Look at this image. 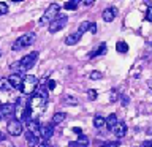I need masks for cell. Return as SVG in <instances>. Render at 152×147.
<instances>
[{
    "instance_id": "obj_11",
    "label": "cell",
    "mask_w": 152,
    "mask_h": 147,
    "mask_svg": "<svg viewBox=\"0 0 152 147\" xmlns=\"http://www.w3.org/2000/svg\"><path fill=\"white\" fill-rule=\"evenodd\" d=\"M116 14H117V9H116V8H106V9L103 11V21H104V22L114 21Z\"/></svg>"
},
{
    "instance_id": "obj_4",
    "label": "cell",
    "mask_w": 152,
    "mask_h": 147,
    "mask_svg": "<svg viewBox=\"0 0 152 147\" xmlns=\"http://www.w3.org/2000/svg\"><path fill=\"white\" fill-rule=\"evenodd\" d=\"M33 41H35V33L33 32H28V33H24L22 36H19L16 41H14L13 44V51H21L24 47L33 44Z\"/></svg>"
},
{
    "instance_id": "obj_18",
    "label": "cell",
    "mask_w": 152,
    "mask_h": 147,
    "mask_svg": "<svg viewBox=\"0 0 152 147\" xmlns=\"http://www.w3.org/2000/svg\"><path fill=\"white\" fill-rule=\"evenodd\" d=\"M106 125V119H104L102 114H97V116L94 117V127L95 128H102Z\"/></svg>"
},
{
    "instance_id": "obj_34",
    "label": "cell",
    "mask_w": 152,
    "mask_h": 147,
    "mask_svg": "<svg viewBox=\"0 0 152 147\" xmlns=\"http://www.w3.org/2000/svg\"><path fill=\"white\" fill-rule=\"evenodd\" d=\"M68 147H84V146H81L78 141H71L70 144H68Z\"/></svg>"
},
{
    "instance_id": "obj_40",
    "label": "cell",
    "mask_w": 152,
    "mask_h": 147,
    "mask_svg": "<svg viewBox=\"0 0 152 147\" xmlns=\"http://www.w3.org/2000/svg\"><path fill=\"white\" fill-rule=\"evenodd\" d=\"M3 139H5V136H3V133L0 131V141H3Z\"/></svg>"
},
{
    "instance_id": "obj_35",
    "label": "cell",
    "mask_w": 152,
    "mask_h": 147,
    "mask_svg": "<svg viewBox=\"0 0 152 147\" xmlns=\"http://www.w3.org/2000/svg\"><path fill=\"white\" fill-rule=\"evenodd\" d=\"M141 147H152V139H147L141 144Z\"/></svg>"
},
{
    "instance_id": "obj_15",
    "label": "cell",
    "mask_w": 152,
    "mask_h": 147,
    "mask_svg": "<svg viewBox=\"0 0 152 147\" xmlns=\"http://www.w3.org/2000/svg\"><path fill=\"white\" fill-rule=\"evenodd\" d=\"M117 117H116V114H109L108 116V119H106V127H108V130H114L116 128V125H117Z\"/></svg>"
},
{
    "instance_id": "obj_19",
    "label": "cell",
    "mask_w": 152,
    "mask_h": 147,
    "mask_svg": "<svg viewBox=\"0 0 152 147\" xmlns=\"http://www.w3.org/2000/svg\"><path fill=\"white\" fill-rule=\"evenodd\" d=\"M66 119V114L65 112H56L54 116H52V125H57V123H60V122H64Z\"/></svg>"
},
{
    "instance_id": "obj_39",
    "label": "cell",
    "mask_w": 152,
    "mask_h": 147,
    "mask_svg": "<svg viewBox=\"0 0 152 147\" xmlns=\"http://www.w3.org/2000/svg\"><path fill=\"white\" fill-rule=\"evenodd\" d=\"M147 87H149V90H152V79L147 81Z\"/></svg>"
},
{
    "instance_id": "obj_2",
    "label": "cell",
    "mask_w": 152,
    "mask_h": 147,
    "mask_svg": "<svg viewBox=\"0 0 152 147\" xmlns=\"http://www.w3.org/2000/svg\"><path fill=\"white\" fill-rule=\"evenodd\" d=\"M38 59V52H30V54H27L26 57H22L21 60L18 62V63L11 65V70H13V74H22L26 73L27 70H30L33 65H35V62Z\"/></svg>"
},
{
    "instance_id": "obj_31",
    "label": "cell",
    "mask_w": 152,
    "mask_h": 147,
    "mask_svg": "<svg viewBox=\"0 0 152 147\" xmlns=\"http://www.w3.org/2000/svg\"><path fill=\"white\" fill-rule=\"evenodd\" d=\"M121 100H122V101H121V104H122V106H127V104L130 103V98H128V97H125V95H122V97H121Z\"/></svg>"
},
{
    "instance_id": "obj_1",
    "label": "cell",
    "mask_w": 152,
    "mask_h": 147,
    "mask_svg": "<svg viewBox=\"0 0 152 147\" xmlns=\"http://www.w3.org/2000/svg\"><path fill=\"white\" fill-rule=\"evenodd\" d=\"M46 104H48V89L38 87L30 98V109L37 114H41L46 109Z\"/></svg>"
},
{
    "instance_id": "obj_27",
    "label": "cell",
    "mask_w": 152,
    "mask_h": 147,
    "mask_svg": "<svg viewBox=\"0 0 152 147\" xmlns=\"http://www.w3.org/2000/svg\"><path fill=\"white\" fill-rule=\"evenodd\" d=\"M7 13H8V5L5 2H0V16H2V14H7Z\"/></svg>"
},
{
    "instance_id": "obj_22",
    "label": "cell",
    "mask_w": 152,
    "mask_h": 147,
    "mask_svg": "<svg viewBox=\"0 0 152 147\" xmlns=\"http://www.w3.org/2000/svg\"><path fill=\"white\" fill-rule=\"evenodd\" d=\"M78 7H79L78 0H70V2H65V5H64V8L68 9V11H73V9H76Z\"/></svg>"
},
{
    "instance_id": "obj_23",
    "label": "cell",
    "mask_w": 152,
    "mask_h": 147,
    "mask_svg": "<svg viewBox=\"0 0 152 147\" xmlns=\"http://www.w3.org/2000/svg\"><path fill=\"white\" fill-rule=\"evenodd\" d=\"M116 49L121 52V54H125V52L128 51V44L125 41H117V44H116Z\"/></svg>"
},
{
    "instance_id": "obj_14",
    "label": "cell",
    "mask_w": 152,
    "mask_h": 147,
    "mask_svg": "<svg viewBox=\"0 0 152 147\" xmlns=\"http://www.w3.org/2000/svg\"><path fill=\"white\" fill-rule=\"evenodd\" d=\"M27 127H28V128H27L28 131H32L35 136H40V128H41V127H40V122H38V120H30Z\"/></svg>"
},
{
    "instance_id": "obj_30",
    "label": "cell",
    "mask_w": 152,
    "mask_h": 147,
    "mask_svg": "<svg viewBox=\"0 0 152 147\" xmlns=\"http://www.w3.org/2000/svg\"><path fill=\"white\" fill-rule=\"evenodd\" d=\"M48 90H54L56 89V81L54 79H49L48 81V87H46Z\"/></svg>"
},
{
    "instance_id": "obj_21",
    "label": "cell",
    "mask_w": 152,
    "mask_h": 147,
    "mask_svg": "<svg viewBox=\"0 0 152 147\" xmlns=\"http://www.w3.org/2000/svg\"><path fill=\"white\" fill-rule=\"evenodd\" d=\"M90 27H92V22H87V21H86V22H81V25H79V28H78V33H79L81 36H83Z\"/></svg>"
},
{
    "instance_id": "obj_7",
    "label": "cell",
    "mask_w": 152,
    "mask_h": 147,
    "mask_svg": "<svg viewBox=\"0 0 152 147\" xmlns=\"http://www.w3.org/2000/svg\"><path fill=\"white\" fill-rule=\"evenodd\" d=\"M66 22H68L66 16H59L54 22H51V25L48 27V32H49V33H57L59 30H62V28L66 25Z\"/></svg>"
},
{
    "instance_id": "obj_32",
    "label": "cell",
    "mask_w": 152,
    "mask_h": 147,
    "mask_svg": "<svg viewBox=\"0 0 152 147\" xmlns=\"http://www.w3.org/2000/svg\"><path fill=\"white\" fill-rule=\"evenodd\" d=\"M117 97H119V95H117V92H114V90H113V92H111V98H109V101H111V103L117 101Z\"/></svg>"
},
{
    "instance_id": "obj_42",
    "label": "cell",
    "mask_w": 152,
    "mask_h": 147,
    "mask_svg": "<svg viewBox=\"0 0 152 147\" xmlns=\"http://www.w3.org/2000/svg\"><path fill=\"white\" fill-rule=\"evenodd\" d=\"M0 106H2V104H0Z\"/></svg>"
},
{
    "instance_id": "obj_36",
    "label": "cell",
    "mask_w": 152,
    "mask_h": 147,
    "mask_svg": "<svg viewBox=\"0 0 152 147\" xmlns=\"http://www.w3.org/2000/svg\"><path fill=\"white\" fill-rule=\"evenodd\" d=\"M83 5H84V7H92L94 2H90V0H86V2H83Z\"/></svg>"
},
{
    "instance_id": "obj_10",
    "label": "cell",
    "mask_w": 152,
    "mask_h": 147,
    "mask_svg": "<svg viewBox=\"0 0 152 147\" xmlns=\"http://www.w3.org/2000/svg\"><path fill=\"white\" fill-rule=\"evenodd\" d=\"M10 84L13 85V89H18V90H22V84H24V79L21 78L19 74H10Z\"/></svg>"
},
{
    "instance_id": "obj_26",
    "label": "cell",
    "mask_w": 152,
    "mask_h": 147,
    "mask_svg": "<svg viewBox=\"0 0 152 147\" xmlns=\"http://www.w3.org/2000/svg\"><path fill=\"white\" fill-rule=\"evenodd\" d=\"M146 21L152 22V5L151 3H149V7H147V9H146Z\"/></svg>"
},
{
    "instance_id": "obj_3",
    "label": "cell",
    "mask_w": 152,
    "mask_h": 147,
    "mask_svg": "<svg viewBox=\"0 0 152 147\" xmlns=\"http://www.w3.org/2000/svg\"><path fill=\"white\" fill-rule=\"evenodd\" d=\"M59 11H60V5L59 3H51L40 19V25H46V24L51 25V22L56 21V16L59 14Z\"/></svg>"
},
{
    "instance_id": "obj_8",
    "label": "cell",
    "mask_w": 152,
    "mask_h": 147,
    "mask_svg": "<svg viewBox=\"0 0 152 147\" xmlns=\"http://www.w3.org/2000/svg\"><path fill=\"white\" fill-rule=\"evenodd\" d=\"M52 135H54V127L51 123H46V125H41L40 128V138L43 141H49Z\"/></svg>"
},
{
    "instance_id": "obj_9",
    "label": "cell",
    "mask_w": 152,
    "mask_h": 147,
    "mask_svg": "<svg viewBox=\"0 0 152 147\" xmlns=\"http://www.w3.org/2000/svg\"><path fill=\"white\" fill-rule=\"evenodd\" d=\"M14 111H16V104H13V103H5L0 106V112L3 114V117H7L11 120V117L14 116Z\"/></svg>"
},
{
    "instance_id": "obj_17",
    "label": "cell",
    "mask_w": 152,
    "mask_h": 147,
    "mask_svg": "<svg viewBox=\"0 0 152 147\" xmlns=\"http://www.w3.org/2000/svg\"><path fill=\"white\" fill-rule=\"evenodd\" d=\"M79 40H81V35L76 32V33H71V35L66 36V38H65V43H66L68 46H73V44H76Z\"/></svg>"
},
{
    "instance_id": "obj_37",
    "label": "cell",
    "mask_w": 152,
    "mask_h": 147,
    "mask_svg": "<svg viewBox=\"0 0 152 147\" xmlns=\"http://www.w3.org/2000/svg\"><path fill=\"white\" fill-rule=\"evenodd\" d=\"M90 32H92V33H97V25H95V22H92V27H90Z\"/></svg>"
},
{
    "instance_id": "obj_33",
    "label": "cell",
    "mask_w": 152,
    "mask_h": 147,
    "mask_svg": "<svg viewBox=\"0 0 152 147\" xmlns=\"http://www.w3.org/2000/svg\"><path fill=\"white\" fill-rule=\"evenodd\" d=\"M38 147H56V146H51V144H49V141H41Z\"/></svg>"
},
{
    "instance_id": "obj_5",
    "label": "cell",
    "mask_w": 152,
    "mask_h": 147,
    "mask_svg": "<svg viewBox=\"0 0 152 147\" xmlns=\"http://www.w3.org/2000/svg\"><path fill=\"white\" fill-rule=\"evenodd\" d=\"M38 89V79L32 74L24 76V84H22V93L24 95H33L35 90Z\"/></svg>"
},
{
    "instance_id": "obj_24",
    "label": "cell",
    "mask_w": 152,
    "mask_h": 147,
    "mask_svg": "<svg viewBox=\"0 0 152 147\" xmlns=\"http://www.w3.org/2000/svg\"><path fill=\"white\" fill-rule=\"evenodd\" d=\"M76 141H78L81 146H84V147H87V146H89V138H87V136H84V135H81Z\"/></svg>"
},
{
    "instance_id": "obj_28",
    "label": "cell",
    "mask_w": 152,
    "mask_h": 147,
    "mask_svg": "<svg viewBox=\"0 0 152 147\" xmlns=\"http://www.w3.org/2000/svg\"><path fill=\"white\" fill-rule=\"evenodd\" d=\"M87 97H89L90 101H94V100H97V92H95L94 89H90V90H87Z\"/></svg>"
},
{
    "instance_id": "obj_16",
    "label": "cell",
    "mask_w": 152,
    "mask_h": 147,
    "mask_svg": "<svg viewBox=\"0 0 152 147\" xmlns=\"http://www.w3.org/2000/svg\"><path fill=\"white\" fill-rule=\"evenodd\" d=\"M62 101H64V104H66V106H78L79 101L76 97H71V95H65L64 98H62Z\"/></svg>"
},
{
    "instance_id": "obj_13",
    "label": "cell",
    "mask_w": 152,
    "mask_h": 147,
    "mask_svg": "<svg viewBox=\"0 0 152 147\" xmlns=\"http://www.w3.org/2000/svg\"><path fill=\"white\" fill-rule=\"evenodd\" d=\"M106 51H108L106 43H102V44H100V46H98L94 52H90L89 57H90V59H94V57H97V55H103V54H106Z\"/></svg>"
},
{
    "instance_id": "obj_29",
    "label": "cell",
    "mask_w": 152,
    "mask_h": 147,
    "mask_svg": "<svg viewBox=\"0 0 152 147\" xmlns=\"http://www.w3.org/2000/svg\"><path fill=\"white\" fill-rule=\"evenodd\" d=\"M100 147H119V142H114V141H109V142H104Z\"/></svg>"
},
{
    "instance_id": "obj_6",
    "label": "cell",
    "mask_w": 152,
    "mask_h": 147,
    "mask_svg": "<svg viewBox=\"0 0 152 147\" xmlns=\"http://www.w3.org/2000/svg\"><path fill=\"white\" fill-rule=\"evenodd\" d=\"M8 133L11 136H21L22 135V122L18 120V119H11V120H8Z\"/></svg>"
},
{
    "instance_id": "obj_12",
    "label": "cell",
    "mask_w": 152,
    "mask_h": 147,
    "mask_svg": "<svg viewBox=\"0 0 152 147\" xmlns=\"http://www.w3.org/2000/svg\"><path fill=\"white\" fill-rule=\"evenodd\" d=\"M113 131H114V135H116L117 138H124V136H125V133H127V125H125V122H119Z\"/></svg>"
},
{
    "instance_id": "obj_25",
    "label": "cell",
    "mask_w": 152,
    "mask_h": 147,
    "mask_svg": "<svg viewBox=\"0 0 152 147\" xmlns=\"http://www.w3.org/2000/svg\"><path fill=\"white\" fill-rule=\"evenodd\" d=\"M89 78H90V79H94V81H98V79H102V78H103V74L100 73V71H92V73L89 74Z\"/></svg>"
},
{
    "instance_id": "obj_41",
    "label": "cell",
    "mask_w": 152,
    "mask_h": 147,
    "mask_svg": "<svg viewBox=\"0 0 152 147\" xmlns=\"http://www.w3.org/2000/svg\"><path fill=\"white\" fill-rule=\"evenodd\" d=\"M3 119H5V117H3V114L0 112V120H3Z\"/></svg>"
},
{
    "instance_id": "obj_20",
    "label": "cell",
    "mask_w": 152,
    "mask_h": 147,
    "mask_svg": "<svg viewBox=\"0 0 152 147\" xmlns=\"http://www.w3.org/2000/svg\"><path fill=\"white\" fill-rule=\"evenodd\" d=\"M11 89H13V85L10 84L8 79L0 78V90H2V92H8V90H11Z\"/></svg>"
},
{
    "instance_id": "obj_38",
    "label": "cell",
    "mask_w": 152,
    "mask_h": 147,
    "mask_svg": "<svg viewBox=\"0 0 152 147\" xmlns=\"http://www.w3.org/2000/svg\"><path fill=\"white\" fill-rule=\"evenodd\" d=\"M73 131L76 133V135H79V136H81V128H78V127H75V128H73Z\"/></svg>"
}]
</instances>
